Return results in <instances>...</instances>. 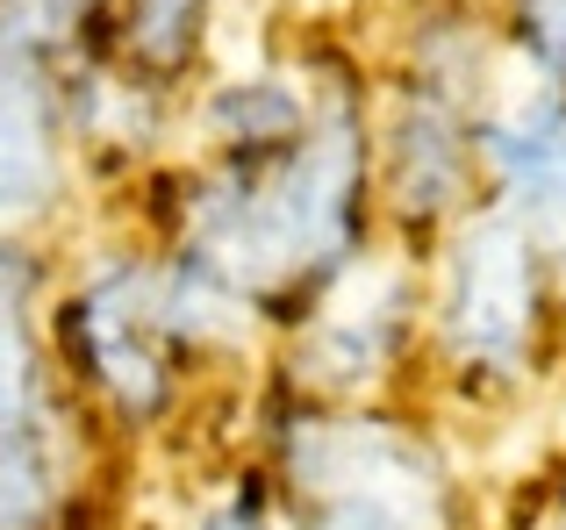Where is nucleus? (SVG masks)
I'll list each match as a JSON object with an SVG mask.
<instances>
[{"mask_svg": "<svg viewBox=\"0 0 566 530\" xmlns=\"http://www.w3.org/2000/svg\"><path fill=\"white\" fill-rule=\"evenodd\" d=\"M359 172H366L359 123L337 100L294 144L230 158L193 194L180 265L216 279L237 301H259V294H280L323 265H345Z\"/></svg>", "mask_w": 566, "mask_h": 530, "instance_id": "1", "label": "nucleus"}, {"mask_svg": "<svg viewBox=\"0 0 566 530\" xmlns=\"http://www.w3.org/2000/svg\"><path fill=\"white\" fill-rule=\"evenodd\" d=\"M302 530H452L444 466L416 431L380 416H302L280 431Z\"/></svg>", "mask_w": 566, "mask_h": 530, "instance_id": "2", "label": "nucleus"}, {"mask_svg": "<svg viewBox=\"0 0 566 530\" xmlns=\"http://www.w3.org/2000/svg\"><path fill=\"white\" fill-rule=\"evenodd\" d=\"M545 322V265L516 215H481L444 252L438 294V344L473 373L510 380L531 359Z\"/></svg>", "mask_w": 566, "mask_h": 530, "instance_id": "3", "label": "nucleus"}, {"mask_svg": "<svg viewBox=\"0 0 566 530\" xmlns=\"http://www.w3.org/2000/svg\"><path fill=\"white\" fill-rule=\"evenodd\" d=\"M467 115H473V65L467 36L459 43H423L409 86L387 123V187L395 215H444L467 187Z\"/></svg>", "mask_w": 566, "mask_h": 530, "instance_id": "4", "label": "nucleus"}, {"mask_svg": "<svg viewBox=\"0 0 566 530\" xmlns=\"http://www.w3.org/2000/svg\"><path fill=\"white\" fill-rule=\"evenodd\" d=\"M409 344V273L395 258H359L331 279L294 337V373L316 394H359L387 380Z\"/></svg>", "mask_w": 566, "mask_h": 530, "instance_id": "5", "label": "nucleus"}, {"mask_svg": "<svg viewBox=\"0 0 566 530\" xmlns=\"http://www.w3.org/2000/svg\"><path fill=\"white\" fill-rule=\"evenodd\" d=\"M72 322H80V351L94 365V380L108 388V402L129 409V416H151L172 388L166 380L172 330H166V301H158V273H144V265L101 273Z\"/></svg>", "mask_w": 566, "mask_h": 530, "instance_id": "6", "label": "nucleus"}, {"mask_svg": "<svg viewBox=\"0 0 566 530\" xmlns=\"http://www.w3.org/2000/svg\"><path fill=\"white\" fill-rule=\"evenodd\" d=\"M481 158L510 201L502 215H516L538 252L566 258V86H545V94L502 108L481 129Z\"/></svg>", "mask_w": 566, "mask_h": 530, "instance_id": "7", "label": "nucleus"}, {"mask_svg": "<svg viewBox=\"0 0 566 530\" xmlns=\"http://www.w3.org/2000/svg\"><path fill=\"white\" fill-rule=\"evenodd\" d=\"M43 43H51V29L8 0L0 8V215H29L57 180Z\"/></svg>", "mask_w": 566, "mask_h": 530, "instance_id": "8", "label": "nucleus"}, {"mask_svg": "<svg viewBox=\"0 0 566 530\" xmlns=\"http://www.w3.org/2000/svg\"><path fill=\"white\" fill-rule=\"evenodd\" d=\"M57 509V452L36 423L0 431V530H43Z\"/></svg>", "mask_w": 566, "mask_h": 530, "instance_id": "9", "label": "nucleus"}, {"mask_svg": "<svg viewBox=\"0 0 566 530\" xmlns=\"http://www.w3.org/2000/svg\"><path fill=\"white\" fill-rule=\"evenodd\" d=\"M208 123L237 144V151H273V144L302 137V86L294 80H237L208 100Z\"/></svg>", "mask_w": 566, "mask_h": 530, "instance_id": "10", "label": "nucleus"}, {"mask_svg": "<svg viewBox=\"0 0 566 530\" xmlns=\"http://www.w3.org/2000/svg\"><path fill=\"white\" fill-rule=\"evenodd\" d=\"M36 394V344H29V265L0 252V431L29 416Z\"/></svg>", "mask_w": 566, "mask_h": 530, "instance_id": "11", "label": "nucleus"}, {"mask_svg": "<svg viewBox=\"0 0 566 530\" xmlns=\"http://www.w3.org/2000/svg\"><path fill=\"white\" fill-rule=\"evenodd\" d=\"M208 0H129V51L158 72H180L201 43Z\"/></svg>", "mask_w": 566, "mask_h": 530, "instance_id": "12", "label": "nucleus"}, {"mask_svg": "<svg viewBox=\"0 0 566 530\" xmlns=\"http://www.w3.org/2000/svg\"><path fill=\"white\" fill-rule=\"evenodd\" d=\"M516 43L545 86H566V0H516Z\"/></svg>", "mask_w": 566, "mask_h": 530, "instance_id": "13", "label": "nucleus"}, {"mask_svg": "<svg viewBox=\"0 0 566 530\" xmlns=\"http://www.w3.org/2000/svg\"><path fill=\"white\" fill-rule=\"evenodd\" d=\"M14 8H22V14H36V22H43V29H51V36H57V29H65L72 14L86 8V0H14Z\"/></svg>", "mask_w": 566, "mask_h": 530, "instance_id": "14", "label": "nucleus"}, {"mask_svg": "<svg viewBox=\"0 0 566 530\" xmlns=\"http://www.w3.org/2000/svg\"><path fill=\"white\" fill-rule=\"evenodd\" d=\"M201 530H265V523H259V509H251V502H222V509H208V517H201Z\"/></svg>", "mask_w": 566, "mask_h": 530, "instance_id": "15", "label": "nucleus"}]
</instances>
